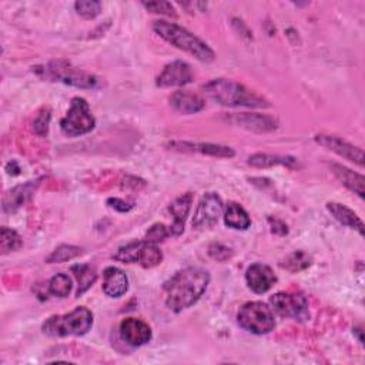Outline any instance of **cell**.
Masks as SVG:
<instances>
[{
  "instance_id": "1",
  "label": "cell",
  "mask_w": 365,
  "mask_h": 365,
  "mask_svg": "<svg viewBox=\"0 0 365 365\" xmlns=\"http://www.w3.org/2000/svg\"><path fill=\"white\" fill-rule=\"evenodd\" d=\"M210 282V274L198 267H188L175 272L164 282L165 305L180 312L200 299Z\"/></svg>"
},
{
  "instance_id": "2",
  "label": "cell",
  "mask_w": 365,
  "mask_h": 365,
  "mask_svg": "<svg viewBox=\"0 0 365 365\" xmlns=\"http://www.w3.org/2000/svg\"><path fill=\"white\" fill-rule=\"evenodd\" d=\"M204 93L215 103L228 107H250V108H264L269 107V103L247 88L245 86L228 80V78H214L202 86Z\"/></svg>"
},
{
  "instance_id": "3",
  "label": "cell",
  "mask_w": 365,
  "mask_h": 365,
  "mask_svg": "<svg viewBox=\"0 0 365 365\" xmlns=\"http://www.w3.org/2000/svg\"><path fill=\"white\" fill-rule=\"evenodd\" d=\"M153 30L171 46L190 53L200 61L210 63L215 58L214 51L205 41H202L200 37H197L195 34L175 23L157 20L153 24Z\"/></svg>"
},
{
  "instance_id": "4",
  "label": "cell",
  "mask_w": 365,
  "mask_h": 365,
  "mask_svg": "<svg viewBox=\"0 0 365 365\" xmlns=\"http://www.w3.org/2000/svg\"><path fill=\"white\" fill-rule=\"evenodd\" d=\"M93 327V314L86 307H77L64 315H53L43 324L41 329L48 336L84 335Z\"/></svg>"
},
{
  "instance_id": "5",
  "label": "cell",
  "mask_w": 365,
  "mask_h": 365,
  "mask_svg": "<svg viewBox=\"0 0 365 365\" xmlns=\"http://www.w3.org/2000/svg\"><path fill=\"white\" fill-rule=\"evenodd\" d=\"M238 325L252 334H268L275 328V319L272 309L259 301H251L244 304L237 314Z\"/></svg>"
},
{
  "instance_id": "6",
  "label": "cell",
  "mask_w": 365,
  "mask_h": 365,
  "mask_svg": "<svg viewBox=\"0 0 365 365\" xmlns=\"http://www.w3.org/2000/svg\"><path fill=\"white\" fill-rule=\"evenodd\" d=\"M96 125L88 103L83 97H74L67 114L60 121V128L67 137H78L90 133Z\"/></svg>"
},
{
  "instance_id": "7",
  "label": "cell",
  "mask_w": 365,
  "mask_h": 365,
  "mask_svg": "<svg viewBox=\"0 0 365 365\" xmlns=\"http://www.w3.org/2000/svg\"><path fill=\"white\" fill-rule=\"evenodd\" d=\"M44 71H46L47 77L61 81L68 86L78 87V88H94V87H97V83H98V80L94 76L84 73L80 68H77L63 60L51 61L47 66V68H44Z\"/></svg>"
},
{
  "instance_id": "8",
  "label": "cell",
  "mask_w": 365,
  "mask_h": 365,
  "mask_svg": "<svg viewBox=\"0 0 365 365\" xmlns=\"http://www.w3.org/2000/svg\"><path fill=\"white\" fill-rule=\"evenodd\" d=\"M269 304L281 317L294 319L308 317V301L301 292H277L269 298Z\"/></svg>"
},
{
  "instance_id": "9",
  "label": "cell",
  "mask_w": 365,
  "mask_h": 365,
  "mask_svg": "<svg viewBox=\"0 0 365 365\" xmlns=\"http://www.w3.org/2000/svg\"><path fill=\"white\" fill-rule=\"evenodd\" d=\"M222 212V201L218 194L207 192L198 202L192 217V227L197 230H207L217 224Z\"/></svg>"
},
{
  "instance_id": "10",
  "label": "cell",
  "mask_w": 365,
  "mask_h": 365,
  "mask_svg": "<svg viewBox=\"0 0 365 365\" xmlns=\"http://www.w3.org/2000/svg\"><path fill=\"white\" fill-rule=\"evenodd\" d=\"M224 120L232 125L255 133H268L278 127V121L274 117L258 113H231L225 114Z\"/></svg>"
},
{
  "instance_id": "11",
  "label": "cell",
  "mask_w": 365,
  "mask_h": 365,
  "mask_svg": "<svg viewBox=\"0 0 365 365\" xmlns=\"http://www.w3.org/2000/svg\"><path fill=\"white\" fill-rule=\"evenodd\" d=\"M192 80V71L188 63L175 60L164 66L163 71L158 74L155 84L158 87H180L191 83Z\"/></svg>"
},
{
  "instance_id": "12",
  "label": "cell",
  "mask_w": 365,
  "mask_h": 365,
  "mask_svg": "<svg viewBox=\"0 0 365 365\" xmlns=\"http://www.w3.org/2000/svg\"><path fill=\"white\" fill-rule=\"evenodd\" d=\"M315 141L321 145H324L325 148L336 153L338 155L358 164L359 167L364 165V151L362 148L339 138L335 135H325V134H318L315 135Z\"/></svg>"
},
{
  "instance_id": "13",
  "label": "cell",
  "mask_w": 365,
  "mask_h": 365,
  "mask_svg": "<svg viewBox=\"0 0 365 365\" xmlns=\"http://www.w3.org/2000/svg\"><path fill=\"white\" fill-rule=\"evenodd\" d=\"M245 281L251 291L255 294H264L277 282V277L268 265L255 262L247 268Z\"/></svg>"
},
{
  "instance_id": "14",
  "label": "cell",
  "mask_w": 365,
  "mask_h": 365,
  "mask_svg": "<svg viewBox=\"0 0 365 365\" xmlns=\"http://www.w3.org/2000/svg\"><path fill=\"white\" fill-rule=\"evenodd\" d=\"M170 148L184 153H200L218 158H231L235 155V151L231 147L212 144V143H191V141H171L167 144Z\"/></svg>"
},
{
  "instance_id": "15",
  "label": "cell",
  "mask_w": 365,
  "mask_h": 365,
  "mask_svg": "<svg viewBox=\"0 0 365 365\" xmlns=\"http://www.w3.org/2000/svg\"><path fill=\"white\" fill-rule=\"evenodd\" d=\"M120 335L131 346H141L151 339V328L137 318H125L120 324Z\"/></svg>"
},
{
  "instance_id": "16",
  "label": "cell",
  "mask_w": 365,
  "mask_h": 365,
  "mask_svg": "<svg viewBox=\"0 0 365 365\" xmlns=\"http://www.w3.org/2000/svg\"><path fill=\"white\" fill-rule=\"evenodd\" d=\"M103 292L110 298H120L128 289V278L125 272L117 267H107L103 272Z\"/></svg>"
},
{
  "instance_id": "17",
  "label": "cell",
  "mask_w": 365,
  "mask_h": 365,
  "mask_svg": "<svg viewBox=\"0 0 365 365\" xmlns=\"http://www.w3.org/2000/svg\"><path fill=\"white\" fill-rule=\"evenodd\" d=\"M170 104L175 111L181 114H194L205 107V101L201 96L187 90L174 91L170 97Z\"/></svg>"
},
{
  "instance_id": "18",
  "label": "cell",
  "mask_w": 365,
  "mask_h": 365,
  "mask_svg": "<svg viewBox=\"0 0 365 365\" xmlns=\"http://www.w3.org/2000/svg\"><path fill=\"white\" fill-rule=\"evenodd\" d=\"M37 185H38L37 180L27 181L21 185H17V187L11 188L10 191H7V194L3 198V210L6 212H13V211L19 210L26 201H29L31 198Z\"/></svg>"
},
{
  "instance_id": "19",
  "label": "cell",
  "mask_w": 365,
  "mask_h": 365,
  "mask_svg": "<svg viewBox=\"0 0 365 365\" xmlns=\"http://www.w3.org/2000/svg\"><path fill=\"white\" fill-rule=\"evenodd\" d=\"M192 204V194L185 192L175 198L170 205V212L173 215V224L170 227V235H180L184 230V222L188 217Z\"/></svg>"
},
{
  "instance_id": "20",
  "label": "cell",
  "mask_w": 365,
  "mask_h": 365,
  "mask_svg": "<svg viewBox=\"0 0 365 365\" xmlns=\"http://www.w3.org/2000/svg\"><path fill=\"white\" fill-rule=\"evenodd\" d=\"M332 173L335 174V177L351 191H354L355 194H358L361 198H364V192H365V180L361 174L354 173L352 170L341 165V164H332Z\"/></svg>"
},
{
  "instance_id": "21",
  "label": "cell",
  "mask_w": 365,
  "mask_h": 365,
  "mask_svg": "<svg viewBox=\"0 0 365 365\" xmlns=\"http://www.w3.org/2000/svg\"><path fill=\"white\" fill-rule=\"evenodd\" d=\"M327 208L338 222H341L349 228H354L361 235H364V222L351 208H348L346 205L339 204V202H327Z\"/></svg>"
},
{
  "instance_id": "22",
  "label": "cell",
  "mask_w": 365,
  "mask_h": 365,
  "mask_svg": "<svg viewBox=\"0 0 365 365\" xmlns=\"http://www.w3.org/2000/svg\"><path fill=\"white\" fill-rule=\"evenodd\" d=\"M224 222L234 230H247L251 225V218L241 205L230 202L224 212Z\"/></svg>"
},
{
  "instance_id": "23",
  "label": "cell",
  "mask_w": 365,
  "mask_h": 365,
  "mask_svg": "<svg viewBox=\"0 0 365 365\" xmlns=\"http://www.w3.org/2000/svg\"><path fill=\"white\" fill-rule=\"evenodd\" d=\"M248 164L257 168H268L274 165H285L289 168L297 167V160L292 157L284 155H272V154H252L248 157Z\"/></svg>"
},
{
  "instance_id": "24",
  "label": "cell",
  "mask_w": 365,
  "mask_h": 365,
  "mask_svg": "<svg viewBox=\"0 0 365 365\" xmlns=\"http://www.w3.org/2000/svg\"><path fill=\"white\" fill-rule=\"evenodd\" d=\"M161 261H163V252L160 251V248L155 244L147 242L145 240H143L140 255H138V262L141 264V267L153 268L158 265Z\"/></svg>"
},
{
  "instance_id": "25",
  "label": "cell",
  "mask_w": 365,
  "mask_h": 365,
  "mask_svg": "<svg viewBox=\"0 0 365 365\" xmlns=\"http://www.w3.org/2000/svg\"><path fill=\"white\" fill-rule=\"evenodd\" d=\"M71 271L74 272V275L78 281L77 297H80L83 292H86L91 287V284H94V281L97 279V274H96V269L91 265H87V264L74 265L71 268Z\"/></svg>"
},
{
  "instance_id": "26",
  "label": "cell",
  "mask_w": 365,
  "mask_h": 365,
  "mask_svg": "<svg viewBox=\"0 0 365 365\" xmlns=\"http://www.w3.org/2000/svg\"><path fill=\"white\" fill-rule=\"evenodd\" d=\"M281 268H285L289 272H298L311 265V257L304 251H294L288 254L281 262Z\"/></svg>"
},
{
  "instance_id": "27",
  "label": "cell",
  "mask_w": 365,
  "mask_h": 365,
  "mask_svg": "<svg viewBox=\"0 0 365 365\" xmlns=\"http://www.w3.org/2000/svg\"><path fill=\"white\" fill-rule=\"evenodd\" d=\"M71 287H73V281L64 272L56 274L48 281V291H50V294H53V295H56L58 298H66L70 294Z\"/></svg>"
},
{
  "instance_id": "28",
  "label": "cell",
  "mask_w": 365,
  "mask_h": 365,
  "mask_svg": "<svg viewBox=\"0 0 365 365\" xmlns=\"http://www.w3.org/2000/svg\"><path fill=\"white\" fill-rule=\"evenodd\" d=\"M20 247H21L20 235L11 228L1 227V231H0V251H1V254L6 255L11 251L19 250Z\"/></svg>"
},
{
  "instance_id": "29",
  "label": "cell",
  "mask_w": 365,
  "mask_h": 365,
  "mask_svg": "<svg viewBox=\"0 0 365 365\" xmlns=\"http://www.w3.org/2000/svg\"><path fill=\"white\" fill-rule=\"evenodd\" d=\"M141 244H143V240L128 242L127 245L118 248L117 252L113 255V258L117 259V261H120V262H124V264L138 262V255H140Z\"/></svg>"
},
{
  "instance_id": "30",
  "label": "cell",
  "mask_w": 365,
  "mask_h": 365,
  "mask_svg": "<svg viewBox=\"0 0 365 365\" xmlns=\"http://www.w3.org/2000/svg\"><path fill=\"white\" fill-rule=\"evenodd\" d=\"M81 248L80 247H76V245H67V244H63L60 247H57L47 258H46V262L48 264H54V262H66L68 259H73L76 257H78L81 254Z\"/></svg>"
},
{
  "instance_id": "31",
  "label": "cell",
  "mask_w": 365,
  "mask_h": 365,
  "mask_svg": "<svg viewBox=\"0 0 365 365\" xmlns=\"http://www.w3.org/2000/svg\"><path fill=\"white\" fill-rule=\"evenodd\" d=\"M76 11L84 19H94L101 11V3L94 0H80L74 3Z\"/></svg>"
},
{
  "instance_id": "32",
  "label": "cell",
  "mask_w": 365,
  "mask_h": 365,
  "mask_svg": "<svg viewBox=\"0 0 365 365\" xmlns=\"http://www.w3.org/2000/svg\"><path fill=\"white\" fill-rule=\"evenodd\" d=\"M143 6L151 11V13H158V14H165V16H170V17H175L177 13H175V9L171 3L168 1H144Z\"/></svg>"
},
{
  "instance_id": "33",
  "label": "cell",
  "mask_w": 365,
  "mask_h": 365,
  "mask_svg": "<svg viewBox=\"0 0 365 365\" xmlns=\"http://www.w3.org/2000/svg\"><path fill=\"white\" fill-rule=\"evenodd\" d=\"M170 235V230H167V227L164 224H154L148 228V231L145 232L144 240L147 242H153L157 244L160 241H163L164 238H167Z\"/></svg>"
},
{
  "instance_id": "34",
  "label": "cell",
  "mask_w": 365,
  "mask_h": 365,
  "mask_svg": "<svg viewBox=\"0 0 365 365\" xmlns=\"http://www.w3.org/2000/svg\"><path fill=\"white\" fill-rule=\"evenodd\" d=\"M208 254H210L211 258L222 262V261H227L228 258H231L232 251L228 247H225V245H222L220 242H214V244H211L208 247Z\"/></svg>"
},
{
  "instance_id": "35",
  "label": "cell",
  "mask_w": 365,
  "mask_h": 365,
  "mask_svg": "<svg viewBox=\"0 0 365 365\" xmlns=\"http://www.w3.org/2000/svg\"><path fill=\"white\" fill-rule=\"evenodd\" d=\"M48 120H50V113H41L37 115V118L34 120V131L38 135H44L47 134V128H48Z\"/></svg>"
},
{
  "instance_id": "36",
  "label": "cell",
  "mask_w": 365,
  "mask_h": 365,
  "mask_svg": "<svg viewBox=\"0 0 365 365\" xmlns=\"http://www.w3.org/2000/svg\"><path fill=\"white\" fill-rule=\"evenodd\" d=\"M107 204H110V207H113L114 210H117L120 212H125V211L131 210V207H133V205L127 204L124 200H120V198H108Z\"/></svg>"
},
{
  "instance_id": "37",
  "label": "cell",
  "mask_w": 365,
  "mask_h": 365,
  "mask_svg": "<svg viewBox=\"0 0 365 365\" xmlns=\"http://www.w3.org/2000/svg\"><path fill=\"white\" fill-rule=\"evenodd\" d=\"M268 221H269V224H271V227H272V232H277V234H281V235H284V234H287L288 232V230H287V225L282 222V221H279V220H272V218H268Z\"/></svg>"
}]
</instances>
